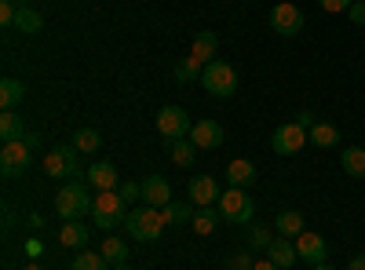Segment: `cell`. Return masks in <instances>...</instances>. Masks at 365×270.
I'll return each instance as SVG.
<instances>
[{
	"instance_id": "obj_35",
	"label": "cell",
	"mask_w": 365,
	"mask_h": 270,
	"mask_svg": "<svg viewBox=\"0 0 365 270\" xmlns=\"http://www.w3.org/2000/svg\"><path fill=\"white\" fill-rule=\"evenodd\" d=\"M117 194L125 197V204H135V201H143V187H139V183H120V187H117Z\"/></svg>"
},
{
	"instance_id": "obj_37",
	"label": "cell",
	"mask_w": 365,
	"mask_h": 270,
	"mask_svg": "<svg viewBox=\"0 0 365 270\" xmlns=\"http://www.w3.org/2000/svg\"><path fill=\"white\" fill-rule=\"evenodd\" d=\"M26 256H29V259L44 256V242H41V237H29V242H26Z\"/></svg>"
},
{
	"instance_id": "obj_46",
	"label": "cell",
	"mask_w": 365,
	"mask_h": 270,
	"mask_svg": "<svg viewBox=\"0 0 365 270\" xmlns=\"http://www.w3.org/2000/svg\"><path fill=\"white\" fill-rule=\"evenodd\" d=\"M15 4H19V8H22V4H26V0H15Z\"/></svg>"
},
{
	"instance_id": "obj_41",
	"label": "cell",
	"mask_w": 365,
	"mask_h": 270,
	"mask_svg": "<svg viewBox=\"0 0 365 270\" xmlns=\"http://www.w3.org/2000/svg\"><path fill=\"white\" fill-rule=\"evenodd\" d=\"M347 270H365V256H354V259L347 263Z\"/></svg>"
},
{
	"instance_id": "obj_15",
	"label": "cell",
	"mask_w": 365,
	"mask_h": 270,
	"mask_svg": "<svg viewBox=\"0 0 365 270\" xmlns=\"http://www.w3.org/2000/svg\"><path fill=\"white\" fill-rule=\"evenodd\" d=\"M143 204H154V208H168L172 204V187L165 175H150L143 183Z\"/></svg>"
},
{
	"instance_id": "obj_43",
	"label": "cell",
	"mask_w": 365,
	"mask_h": 270,
	"mask_svg": "<svg viewBox=\"0 0 365 270\" xmlns=\"http://www.w3.org/2000/svg\"><path fill=\"white\" fill-rule=\"evenodd\" d=\"M22 270H44L41 263H29V266H22Z\"/></svg>"
},
{
	"instance_id": "obj_8",
	"label": "cell",
	"mask_w": 365,
	"mask_h": 270,
	"mask_svg": "<svg viewBox=\"0 0 365 270\" xmlns=\"http://www.w3.org/2000/svg\"><path fill=\"white\" fill-rule=\"evenodd\" d=\"M201 84H205V92L208 95H220V99H227V95H234L237 92V73H234V66L230 63H208L205 66V73H201Z\"/></svg>"
},
{
	"instance_id": "obj_11",
	"label": "cell",
	"mask_w": 365,
	"mask_h": 270,
	"mask_svg": "<svg viewBox=\"0 0 365 270\" xmlns=\"http://www.w3.org/2000/svg\"><path fill=\"white\" fill-rule=\"evenodd\" d=\"M197 150H216V146H223V139H227V132H223V125L220 121H197L194 128H190V135H187Z\"/></svg>"
},
{
	"instance_id": "obj_33",
	"label": "cell",
	"mask_w": 365,
	"mask_h": 270,
	"mask_svg": "<svg viewBox=\"0 0 365 270\" xmlns=\"http://www.w3.org/2000/svg\"><path fill=\"white\" fill-rule=\"evenodd\" d=\"M245 242L252 245V249H270V242H274V234L267 230V227H245Z\"/></svg>"
},
{
	"instance_id": "obj_39",
	"label": "cell",
	"mask_w": 365,
	"mask_h": 270,
	"mask_svg": "<svg viewBox=\"0 0 365 270\" xmlns=\"http://www.w3.org/2000/svg\"><path fill=\"white\" fill-rule=\"evenodd\" d=\"M230 270H252V259H249V256H237V259L230 263Z\"/></svg>"
},
{
	"instance_id": "obj_40",
	"label": "cell",
	"mask_w": 365,
	"mask_h": 270,
	"mask_svg": "<svg viewBox=\"0 0 365 270\" xmlns=\"http://www.w3.org/2000/svg\"><path fill=\"white\" fill-rule=\"evenodd\" d=\"M252 270H282V266L270 263V259H252Z\"/></svg>"
},
{
	"instance_id": "obj_9",
	"label": "cell",
	"mask_w": 365,
	"mask_h": 270,
	"mask_svg": "<svg viewBox=\"0 0 365 270\" xmlns=\"http://www.w3.org/2000/svg\"><path fill=\"white\" fill-rule=\"evenodd\" d=\"M190 113L182 110V106H161L158 110V132L165 135V142H172V139H187L190 135Z\"/></svg>"
},
{
	"instance_id": "obj_36",
	"label": "cell",
	"mask_w": 365,
	"mask_h": 270,
	"mask_svg": "<svg viewBox=\"0 0 365 270\" xmlns=\"http://www.w3.org/2000/svg\"><path fill=\"white\" fill-rule=\"evenodd\" d=\"M347 19H351L354 26H365V0H354L351 11H347Z\"/></svg>"
},
{
	"instance_id": "obj_34",
	"label": "cell",
	"mask_w": 365,
	"mask_h": 270,
	"mask_svg": "<svg viewBox=\"0 0 365 270\" xmlns=\"http://www.w3.org/2000/svg\"><path fill=\"white\" fill-rule=\"evenodd\" d=\"M318 4H322V11H329V15H347L354 0H318Z\"/></svg>"
},
{
	"instance_id": "obj_2",
	"label": "cell",
	"mask_w": 365,
	"mask_h": 270,
	"mask_svg": "<svg viewBox=\"0 0 365 270\" xmlns=\"http://www.w3.org/2000/svg\"><path fill=\"white\" fill-rule=\"evenodd\" d=\"M91 201L96 197H88V187L81 183V179H70V183L55 194V216L63 223H73L84 212H91Z\"/></svg>"
},
{
	"instance_id": "obj_28",
	"label": "cell",
	"mask_w": 365,
	"mask_h": 270,
	"mask_svg": "<svg viewBox=\"0 0 365 270\" xmlns=\"http://www.w3.org/2000/svg\"><path fill=\"white\" fill-rule=\"evenodd\" d=\"M15 26L22 29V33H29V37H34V33H41V29H44V19L34 11V8H19V19H15Z\"/></svg>"
},
{
	"instance_id": "obj_23",
	"label": "cell",
	"mask_w": 365,
	"mask_h": 270,
	"mask_svg": "<svg viewBox=\"0 0 365 270\" xmlns=\"http://www.w3.org/2000/svg\"><path fill=\"white\" fill-rule=\"evenodd\" d=\"M22 95H26V84L22 81H15V77L0 81V106H4V110H15L22 103Z\"/></svg>"
},
{
	"instance_id": "obj_17",
	"label": "cell",
	"mask_w": 365,
	"mask_h": 270,
	"mask_svg": "<svg viewBox=\"0 0 365 270\" xmlns=\"http://www.w3.org/2000/svg\"><path fill=\"white\" fill-rule=\"evenodd\" d=\"M216 48H220V37L205 29V33H197V37H194L190 58H194V63H201V66H208V63H216Z\"/></svg>"
},
{
	"instance_id": "obj_30",
	"label": "cell",
	"mask_w": 365,
	"mask_h": 270,
	"mask_svg": "<svg viewBox=\"0 0 365 270\" xmlns=\"http://www.w3.org/2000/svg\"><path fill=\"white\" fill-rule=\"evenodd\" d=\"M70 270H110V259L103 252H81Z\"/></svg>"
},
{
	"instance_id": "obj_25",
	"label": "cell",
	"mask_w": 365,
	"mask_h": 270,
	"mask_svg": "<svg viewBox=\"0 0 365 270\" xmlns=\"http://www.w3.org/2000/svg\"><path fill=\"white\" fill-rule=\"evenodd\" d=\"M161 212H165V223H168V227L190 223V219H194V201H172L168 208H161Z\"/></svg>"
},
{
	"instance_id": "obj_1",
	"label": "cell",
	"mask_w": 365,
	"mask_h": 270,
	"mask_svg": "<svg viewBox=\"0 0 365 270\" xmlns=\"http://www.w3.org/2000/svg\"><path fill=\"white\" fill-rule=\"evenodd\" d=\"M91 223H96L99 230H113V227H120L128 219V204H125V197H120L117 190H99L96 194V201H91Z\"/></svg>"
},
{
	"instance_id": "obj_21",
	"label": "cell",
	"mask_w": 365,
	"mask_h": 270,
	"mask_svg": "<svg viewBox=\"0 0 365 270\" xmlns=\"http://www.w3.org/2000/svg\"><path fill=\"white\" fill-rule=\"evenodd\" d=\"M58 245H63V249H84L88 245V227H81L77 219L63 223V227H58Z\"/></svg>"
},
{
	"instance_id": "obj_45",
	"label": "cell",
	"mask_w": 365,
	"mask_h": 270,
	"mask_svg": "<svg viewBox=\"0 0 365 270\" xmlns=\"http://www.w3.org/2000/svg\"><path fill=\"white\" fill-rule=\"evenodd\" d=\"M117 270H135V266H125V263H117Z\"/></svg>"
},
{
	"instance_id": "obj_3",
	"label": "cell",
	"mask_w": 365,
	"mask_h": 270,
	"mask_svg": "<svg viewBox=\"0 0 365 270\" xmlns=\"http://www.w3.org/2000/svg\"><path fill=\"white\" fill-rule=\"evenodd\" d=\"M125 227H128V234L135 237V242H158L168 223H165V212H161V208H154V204H139L135 212H128Z\"/></svg>"
},
{
	"instance_id": "obj_20",
	"label": "cell",
	"mask_w": 365,
	"mask_h": 270,
	"mask_svg": "<svg viewBox=\"0 0 365 270\" xmlns=\"http://www.w3.org/2000/svg\"><path fill=\"white\" fill-rule=\"evenodd\" d=\"M220 219H223V216H220V208H197L194 219H190V227H194L197 237H208V234H216Z\"/></svg>"
},
{
	"instance_id": "obj_24",
	"label": "cell",
	"mask_w": 365,
	"mask_h": 270,
	"mask_svg": "<svg viewBox=\"0 0 365 270\" xmlns=\"http://www.w3.org/2000/svg\"><path fill=\"white\" fill-rule=\"evenodd\" d=\"M307 135H311V142L322 146V150H329V146H336V142H340V128H336V125H329V121H318Z\"/></svg>"
},
{
	"instance_id": "obj_4",
	"label": "cell",
	"mask_w": 365,
	"mask_h": 270,
	"mask_svg": "<svg viewBox=\"0 0 365 270\" xmlns=\"http://www.w3.org/2000/svg\"><path fill=\"white\" fill-rule=\"evenodd\" d=\"M216 208H220V216H223L227 223H241V227H249V223L256 219V201L245 194V187H230V190H223Z\"/></svg>"
},
{
	"instance_id": "obj_6",
	"label": "cell",
	"mask_w": 365,
	"mask_h": 270,
	"mask_svg": "<svg viewBox=\"0 0 365 270\" xmlns=\"http://www.w3.org/2000/svg\"><path fill=\"white\" fill-rule=\"evenodd\" d=\"M311 142V135H307V128H303L299 121H285V125H278L274 128V135H270V150L278 157H292V154H299L303 146Z\"/></svg>"
},
{
	"instance_id": "obj_19",
	"label": "cell",
	"mask_w": 365,
	"mask_h": 270,
	"mask_svg": "<svg viewBox=\"0 0 365 270\" xmlns=\"http://www.w3.org/2000/svg\"><path fill=\"white\" fill-rule=\"evenodd\" d=\"M227 179H230V187H249V183H256V165L237 157V161L227 165Z\"/></svg>"
},
{
	"instance_id": "obj_32",
	"label": "cell",
	"mask_w": 365,
	"mask_h": 270,
	"mask_svg": "<svg viewBox=\"0 0 365 270\" xmlns=\"http://www.w3.org/2000/svg\"><path fill=\"white\" fill-rule=\"evenodd\" d=\"M99 252H103L110 263H125V259H128V245L120 242V237H110V234H106V242H103Z\"/></svg>"
},
{
	"instance_id": "obj_29",
	"label": "cell",
	"mask_w": 365,
	"mask_h": 270,
	"mask_svg": "<svg viewBox=\"0 0 365 270\" xmlns=\"http://www.w3.org/2000/svg\"><path fill=\"white\" fill-rule=\"evenodd\" d=\"M73 146L81 150V154H96V150L103 146V135H99L96 128H81V132L73 135Z\"/></svg>"
},
{
	"instance_id": "obj_16",
	"label": "cell",
	"mask_w": 365,
	"mask_h": 270,
	"mask_svg": "<svg viewBox=\"0 0 365 270\" xmlns=\"http://www.w3.org/2000/svg\"><path fill=\"white\" fill-rule=\"evenodd\" d=\"M267 259L270 263H278L282 270H289L296 259H299V252H296V242H292V237H274V242H270V249H267Z\"/></svg>"
},
{
	"instance_id": "obj_26",
	"label": "cell",
	"mask_w": 365,
	"mask_h": 270,
	"mask_svg": "<svg viewBox=\"0 0 365 270\" xmlns=\"http://www.w3.org/2000/svg\"><path fill=\"white\" fill-rule=\"evenodd\" d=\"M344 172L351 179H365V150L361 146H347L344 150Z\"/></svg>"
},
{
	"instance_id": "obj_7",
	"label": "cell",
	"mask_w": 365,
	"mask_h": 270,
	"mask_svg": "<svg viewBox=\"0 0 365 270\" xmlns=\"http://www.w3.org/2000/svg\"><path fill=\"white\" fill-rule=\"evenodd\" d=\"M29 165H34V146H29L26 139H8L4 146H0V172H4L8 179L26 175Z\"/></svg>"
},
{
	"instance_id": "obj_31",
	"label": "cell",
	"mask_w": 365,
	"mask_h": 270,
	"mask_svg": "<svg viewBox=\"0 0 365 270\" xmlns=\"http://www.w3.org/2000/svg\"><path fill=\"white\" fill-rule=\"evenodd\" d=\"M201 73H205V66H201V63H194L190 55L182 58L179 66H175V81H179V84H190V81H201Z\"/></svg>"
},
{
	"instance_id": "obj_44",
	"label": "cell",
	"mask_w": 365,
	"mask_h": 270,
	"mask_svg": "<svg viewBox=\"0 0 365 270\" xmlns=\"http://www.w3.org/2000/svg\"><path fill=\"white\" fill-rule=\"evenodd\" d=\"M314 270H332V266H329V263H318V266H314Z\"/></svg>"
},
{
	"instance_id": "obj_14",
	"label": "cell",
	"mask_w": 365,
	"mask_h": 270,
	"mask_svg": "<svg viewBox=\"0 0 365 270\" xmlns=\"http://www.w3.org/2000/svg\"><path fill=\"white\" fill-rule=\"evenodd\" d=\"M220 183L212 175H194L190 179V201L197 204V208H212V204H220Z\"/></svg>"
},
{
	"instance_id": "obj_22",
	"label": "cell",
	"mask_w": 365,
	"mask_h": 270,
	"mask_svg": "<svg viewBox=\"0 0 365 270\" xmlns=\"http://www.w3.org/2000/svg\"><path fill=\"white\" fill-rule=\"evenodd\" d=\"M274 230H278L282 237H299L303 230V216L296 212V208H289V212H278V219H274Z\"/></svg>"
},
{
	"instance_id": "obj_38",
	"label": "cell",
	"mask_w": 365,
	"mask_h": 270,
	"mask_svg": "<svg viewBox=\"0 0 365 270\" xmlns=\"http://www.w3.org/2000/svg\"><path fill=\"white\" fill-rule=\"evenodd\" d=\"M296 121H299L303 128H307V132H311V128L318 125V121H314V113H311V110H299V117H296Z\"/></svg>"
},
{
	"instance_id": "obj_5",
	"label": "cell",
	"mask_w": 365,
	"mask_h": 270,
	"mask_svg": "<svg viewBox=\"0 0 365 270\" xmlns=\"http://www.w3.org/2000/svg\"><path fill=\"white\" fill-rule=\"evenodd\" d=\"M44 172L51 179H77L81 175V150L70 146H51L44 154Z\"/></svg>"
},
{
	"instance_id": "obj_13",
	"label": "cell",
	"mask_w": 365,
	"mask_h": 270,
	"mask_svg": "<svg viewBox=\"0 0 365 270\" xmlns=\"http://www.w3.org/2000/svg\"><path fill=\"white\" fill-rule=\"evenodd\" d=\"M88 187L91 190H117L120 187V175H117V165L113 161H96V165H88Z\"/></svg>"
},
{
	"instance_id": "obj_42",
	"label": "cell",
	"mask_w": 365,
	"mask_h": 270,
	"mask_svg": "<svg viewBox=\"0 0 365 270\" xmlns=\"http://www.w3.org/2000/svg\"><path fill=\"white\" fill-rule=\"evenodd\" d=\"M22 139H26V142H29V146H41V135H37V132H26V135H22Z\"/></svg>"
},
{
	"instance_id": "obj_12",
	"label": "cell",
	"mask_w": 365,
	"mask_h": 270,
	"mask_svg": "<svg viewBox=\"0 0 365 270\" xmlns=\"http://www.w3.org/2000/svg\"><path fill=\"white\" fill-rule=\"evenodd\" d=\"M296 242V252H299V259H307L311 266H318V263H325V237L322 234H314V230H303L299 237H292Z\"/></svg>"
},
{
	"instance_id": "obj_10",
	"label": "cell",
	"mask_w": 365,
	"mask_h": 270,
	"mask_svg": "<svg viewBox=\"0 0 365 270\" xmlns=\"http://www.w3.org/2000/svg\"><path fill=\"white\" fill-rule=\"evenodd\" d=\"M270 29L278 37H296L303 29V11L296 4H289V0H282V4L270 8Z\"/></svg>"
},
{
	"instance_id": "obj_27",
	"label": "cell",
	"mask_w": 365,
	"mask_h": 270,
	"mask_svg": "<svg viewBox=\"0 0 365 270\" xmlns=\"http://www.w3.org/2000/svg\"><path fill=\"white\" fill-rule=\"evenodd\" d=\"M0 135H4V142H8V139H22V135H26L22 117H19L15 110H4V113H0Z\"/></svg>"
},
{
	"instance_id": "obj_18",
	"label": "cell",
	"mask_w": 365,
	"mask_h": 270,
	"mask_svg": "<svg viewBox=\"0 0 365 270\" xmlns=\"http://www.w3.org/2000/svg\"><path fill=\"white\" fill-rule=\"evenodd\" d=\"M165 146H168L172 165H179V168H190V165L197 161V146H194L190 139H172V142H165Z\"/></svg>"
}]
</instances>
